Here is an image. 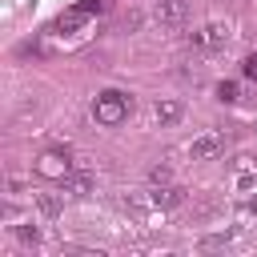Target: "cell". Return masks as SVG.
<instances>
[{
    "instance_id": "cell-1",
    "label": "cell",
    "mask_w": 257,
    "mask_h": 257,
    "mask_svg": "<svg viewBox=\"0 0 257 257\" xmlns=\"http://www.w3.org/2000/svg\"><path fill=\"white\" fill-rule=\"evenodd\" d=\"M128 112H133V96H128V92L108 88V92H100V96L92 100V116H96L100 124H120V120H128Z\"/></svg>"
},
{
    "instance_id": "cell-2",
    "label": "cell",
    "mask_w": 257,
    "mask_h": 257,
    "mask_svg": "<svg viewBox=\"0 0 257 257\" xmlns=\"http://www.w3.org/2000/svg\"><path fill=\"white\" fill-rule=\"evenodd\" d=\"M229 40H233V24H229V20H209V24H201L197 32H189V44L201 48V52L225 48Z\"/></svg>"
},
{
    "instance_id": "cell-3",
    "label": "cell",
    "mask_w": 257,
    "mask_h": 257,
    "mask_svg": "<svg viewBox=\"0 0 257 257\" xmlns=\"http://www.w3.org/2000/svg\"><path fill=\"white\" fill-rule=\"evenodd\" d=\"M225 145H229V141H225L221 128H205L201 137H193V141L185 145V157H189V161H213V157L225 153Z\"/></svg>"
},
{
    "instance_id": "cell-4",
    "label": "cell",
    "mask_w": 257,
    "mask_h": 257,
    "mask_svg": "<svg viewBox=\"0 0 257 257\" xmlns=\"http://www.w3.org/2000/svg\"><path fill=\"white\" fill-rule=\"evenodd\" d=\"M149 16L157 28H181L185 16H189V4L185 0H153L149 4Z\"/></svg>"
},
{
    "instance_id": "cell-5",
    "label": "cell",
    "mask_w": 257,
    "mask_h": 257,
    "mask_svg": "<svg viewBox=\"0 0 257 257\" xmlns=\"http://www.w3.org/2000/svg\"><path fill=\"white\" fill-rule=\"evenodd\" d=\"M36 173H40V177H48V181H64V177L72 173V161H68V153L48 149V153H40V157H36Z\"/></svg>"
},
{
    "instance_id": "cell-6",
    "label": "cell",
    "mask_w": 257,
    "mask_h": 257,
    "mask_svg": "<svg viewBox=\"0 0 257 257\" xmlns=\"http://www.w3.org/2000/svg\"><path fill=\"white\" fill-rule=\"evenodd\" d=\"M233 189L237 193H257V157L253 153L233 161Z\"/></svg>"
},
{
    "instance_id": "cell-7",
    "label": "cell",
    "mask_w": 257,
    "mask_h": 257,
    "mask_svg": "<svg viewBox=\"0 0 257 257\" xmlns=\"http://www.w3.org/2000/svg\"><path fill=\"white\" fill-rule=\"evenodd\" d=\"M181 116H185V104H181V100H169V96H165V100L153 104V120H157L161 128H173Z\"/></svg>"
},
{
    "instance_id": "cell-8",
    "label": "cell",
    "mask_w": 257,
    "mask_h": 257,
    "mask_svg": "<svg viewBox=\"0 0 257 257\" xmlns=\"http://www.w3.org/2000/svg\"><path fill=\"white\" fill-rule=\"evenodd\" d=\"M149 197H153V205H157L161 213H165V209H177V205H181V189H177L173 181H169V185H153V189H149Z\"/></svg>"
},
{
    "instance_id": "cell-9",
    "label": "cell",
    "mask_w": 257,
    "mask_h": 257,
    "mask_svg": "<svg viewBox=\"0 0 257 257\" xmlns=\"http://www.w3.org/2000/svg\"><path fill=\"white\" fill-rule=\"evenodd\" d=\"M84 24H88V12H84V8L76 4V8H68V12H64V16L56 20V24H52V32L68 36V32H76V28H84Z\"/></svg>"
},
{
    "instance_id": "cell-10",
    "label": "cell",
    "mask_w": 257,
    "mask_h": 257,
    "mask_svg": "<svg viewBox=\"0 0 257 257\" xmlns=\"http://www.w3.org/2000/svg\"><path fill=\"white\" fill-rule=\"evenodd\" d=\"M60 185H64V193H68V197H88L96 181H92V173H76V169H72V173H68Z\"/></svg>"
},
{
    "instance_id": "cell-11",
    "label": "cell",
    "mask_w": 257,
    "mask_h": 257,
    "mask_svg": "<svg viewBox=\"0 0 257 257\" xmlns=\"http://www.w3.org/2000/svg\"><path fill=\"white\" fill-rule=\"evenodd\" d=\"M32 201H36V209H40L44 217H60V197H52V193H32Z\"/></svg>"
},
{
    "instance_id": "cell-12",
    "label": "cell",
    "mask_w": 257,
    "mask_h": 257,
    "mask_svg": "<svg viewBox=\"0 0 257 257\" xmlns=\"http://www.w3.org/2000/svg\"><path fill=\"white\" fill-rule=\"evenodd\" d=\"M217 100L233 104V100H237V84H233V80H221V84H217Z\"/></svg>"
},
{
    "instance_id": "cell-13",
    "label": "cell",
    "mask_w": 257,
    "mask_h": 257,
    "mask_svg": "<svg viewBox=\"0 0 257 257\" xmlns=\"http://www.w3.org/2000/svg\"><path fill=\"white\" fill-rule=\"evenodd\" d=\"M149 181H153V185H169V181H173V169H169V165H153Z\"/></svg>"
},
{
    "instance_id": "cell-14",
    "label": "cell",
    "mask_w": 257,
    "mask_h": 257,
    "mask_svg": "<svg viewBox=\"0 0 257 257\" xmlns=\"http://www.w3.org/2000/svg\"><path fill=\"white\" fill-rule=\"evenodd\" d=\"M16 237H20L24 245H36V241H40V229H36V225H16Z\"/></svg>"
},
{
    "instance_id": "cell-15",
    "label": "cell",
    "mask_w": 257,
    "mask_h": 257,
    "mask_svg": "<svg viewBox=\"0 0 257 257\" xmlns=\"http://www.w3.org/2000/svg\"><path fill=\"white\" fill-rule=\"evenodd\" d=\"M241 72H245V80H253V84H257V52L241 60Z\"/></svg>"
},
{
    "instance_id": "cell-16",
    "label": "cell",
    "mask_w": 257,
    "mask_h": 257,
    "mask_svg": "<svg viewBox=\"0 0 257 257\" xmlns=\"http://www.w3.org/2000/svg\"><path fill=\"white\" fill-rule=\"evenodd\" d=\"M104 4H108V0H84V4H80V8H84V12H88V16H96V12H104Z\"/></svg>"
},
{
    "instance_id": "cell-17",
    "label": "cell",
    "mask_w": 257,
    "mask_h": 257,
    "mask_svg": "<svg viewBox=\"0 0 257 257\" xmlns=\"http://www.w3.org/2000/svg\"><path fill=\"white\" fill-rule=\"evenodd\" d=\"M245 209H253V213H257V197H249V201H245Z\"/></svg>"
},
{
    "instance_id": "cell-18",
    "label": "cell",
    "mask_w": 257,
    "mask_h": 257,
    "mask_svg": "<svg viewBox=\"0 0 257 257\" xmlns=\"http://www.w3.org/2000/svg\"><path fill=\"white\" fill-rule=\"evenodd\" d=\"M253 128H257V124H253Z\"/></svg>"
}]
</instances>
